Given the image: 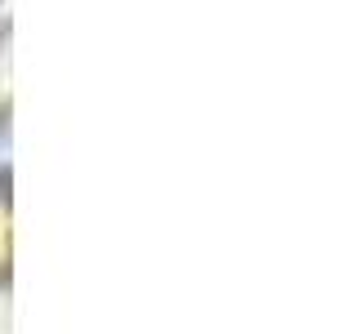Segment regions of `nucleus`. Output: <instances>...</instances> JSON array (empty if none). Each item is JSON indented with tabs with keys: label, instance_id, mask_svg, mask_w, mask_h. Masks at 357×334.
<instances>
[]
</instances>
